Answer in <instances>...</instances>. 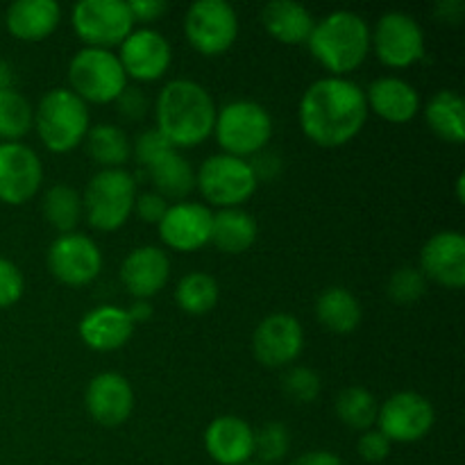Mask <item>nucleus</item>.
Returning <instances> with one entry per match:
<instances>
[{
    "instance_id": "c03bdc74",
    "label": "nucleus",
    "mask_w": 465,
    "mask_h": 465,
    "mask_svg": "<svg viewBox=\"0 0 465 465\" xmlns=\"http://www.w3.org/2000/svg\"><path fill=\"white\" fill-rule=\"evenodd\" d=\"M127 5L134 23H153L168 12L166 0H130Z\"/></svg>"
},
{
    "instance_id": "8fccbe9b",
    "label": "nucleus",
    "mask_w": 465,
    "mask_h": 465,
    "mask_svg": "<svg viewBox=\"0 0 465 465\" xmlns=\"http://www.w3.org/2000/svg\"><path fill=\"white\" fill-rule=\"evenodd\" d=\"M463 184H465V175H463V173H459V177H457V198H459V203H463V200H465Z\"/></svg>"
},
{
    "instance_id": "4468645a",
    "label": "nucleus",
    "mask_w": 465,
    "mask_h": 465,
    "mask_svg": "<svg viewBox=\"0 0 465 465\" xmlns=\"http://www.w3.org/2000/svg\"><path fill=\"white\" fill-rule=\"evenodd\" d=\"M44 182L41 159L21 141L0 143V203L23 204L39 191Z\"/></svg>"
},
{
    "instance_id": "4be33fe9",
    "label": "nucleus",
    "mask_w": 465,
    "mask_h": 465,
    "mask_svg": "<svg viewBox=\"0 0 465 465\" xmlns=\"http://www.w3.org/2000/svg\"><path fill=\"white\" fill-rule=\"evenodd\" d=\"M134 334V322L127 316V309L116 304H103L86 313L80 321V336L95 352L121 350Z\"/></svg>"
},
{
    "instance_id": "7c9ffc66",
    "label": "nucleus",
    "mask_w": 465,
    "mask_h": 465,
    "mask_svg": "<svg viewBox=\"0 0 465 465\" xmlns=\"http://www.w3.org/2000/svg\"><path fill=\"white\" fill-rule=\"evenodd\" d=\"M41 212L54 230L71 234L80 218L84 216V204H82V195L73 186L53 184L41 200Z\"/></svg>"
},
{
    "instance_id": "c9c22d12",
    "label": "nucleus",
    "mask_w": 465,
    "mask_h": 465,
    "mask_svg": "<svg viewBox=\"0 0 465 465\" xmlns=\"http://www.w3.org/2000/svg\"><path fill=\"white\" fill-rule=\"evenodd\" d=\"M321 377L307 366H291L282 375V391L295 404H312L321 393Z\"/></svg>"
},
{
    "instance_id": "1a4fd4ad",
    "label": "nucleus",
    "mask_w": 465,
    "mask_h": 465,
    "mask_svg": "<svg viewBox=\"0 0 465 465\" xmlns=\"http://www.w3.org/2000/svg\"><path fill=\"white\" fill-rule=\"evenodd\" d=\"M184 35L200 54H223L239 36L236 9L225 0H198L186 9Z\"/></svg>"
},
{
    "instance_id": "a211bd4d",
    "label": "nucleus",
    "mask_w": 465,
    "mask_h": 465,
    "mask_svg": "<svg viewBox=\"0 0 465 465\" xmlns=\"http://www.w3.org/2000/svg\"><path fill=\"white\" fill-rule=\"evenodd\" d=\"M420 272L425 280L448 289L465 284V236L457 230H443L430 236L420 250Z\"/></svg>"
},
{
    "instance_id": "5701e85b",
    "label": "nucleus",
    "mask_w": 465,
    "mask_h": 465,
    "mask_svg": "<svg viewBox=\"0 0 465 465\" xmlns=\"http://www.w3.org/2000/svg\"><path fill=\"white\" fill-rule=\"evenodd\" d=\"M368 112H375L389 123H407L420 112V95L411 82L386 75L372 82L366 91Z\"/></svg>"
},
{
    "instance_id": "f3484780",
    "label": "nucleus",
    "mask_w": 465,
    "mask_h": 465,
    "mask_svg": "<svg viewBox=\"0 0 465 465\" xmlns=\"http://www.w3.org/2000/svg\"><path fill=\"white\" fill-rule=\"evenodd\" d=\"M213 213L207 204L182 203L168 204L166 213L159 221V236L168 248L177 252H193L212 241Z\"/></svg>"
},
{
    "instance_id": "9b49d317",
    "label": "nucleus",
    "mask_w": 465,
    "mask_h": 465,
    "mask_svg": "<svg viewBox=\"0 0 465 465\" xmlns=\"http://www.w3.org/2000/svg\"><path fill=\"white\" fill-rule=\"evenodd\" d=\"M371 48L386 66L407 68L425 57V32L411 14L386 12L371 30Z\"/></svg>"
},
{
    "instance_id": "cd10ccee",
    "label": "nucleus",
    "mask_w": 465,
    "mask_h": 465,
    "mask_svg": "<svg viewBox=\"0 0 465 465\" xmlns=\"http://www.w3.org/2000/svg\"><path fill=\"white\" fill-rule=\"evenodd\" d=\"M363 316L361 302L345 286H330L316 300V318L325 330L334 334H350L359 327Z\"/></svg>"
},
{
    "instance_id": "f257e3e1",
    "label": "nucleus",
    "mask_w": 465,
    "mask_h": 465,
    "mask_svg": "<svg viewBox=\"0 0 465 465\" xmlns=\"http://www.w3.org/2000/svg\"><path fill=\"white\" fill-rule=\"evenodd\" d=\"M298 116L307 139L321 148H339L366 125V91L350 77H321L302 94Z\"/></svg>"
},
{
    "instance_id": "72a5a7b5",
    "label": "nucleus",
    "mask_w": 465,
    "mask_h": 465,
    "mask_svg": "<svg viewBox=\"0 0 465 465\" xmlns=\"http://www.w3.org/2000/svg\"><path fill=\"white\" fill-rule=\"evenodd\" d=\"M35 109L16 89L0 91V139L18 141L32 130Z\"/></svg>"
},
{
    "instance_id": "393cba45",
    "label": "nucleus",
    "mask_w": 465,
    "mask_h": 465,
    "mask_svg": "<svg viewBox=\"0 0 465 465\" xmlns=\"http://www.w3.org/2000/svg\"><path fill=\"white\" fill-rule=\"evenodd\" d=\"M262 23L272 39L286 45L307 44L316 25L312 12L295 0H271L263 5Z\"/></svg>"
},
{
    "instance_id": "6e6552de",
    "label": "nucleus",
    "mask_w": 465,
    "mask_h": 465,
    "mask_svg": "<svg viewBox=\"0 0 465 465\" xmlns=\"http://www.w3.org/2000/svg\"><path fill=\"white\" fill-rule=\"evenodd\" d=\"M257 184L248 159L225 153L207 157L195 173V186L204 200L223 209L241 207L257 191Z\"/></svg>"
},
{
    "instance_id": "de8ad7c7",
    "label": "nucleus",
    "mask_w": 465,
    "mask_h": 465,
    "mask_svg": "<svg viewBox=\"0 0 465 465\" xmlns=\"http://www.w3.org/2000/svg\"><path fill=\"white\" fill-rule=\"evenodd\" d=\"M127 316L132 318V322H148L150 318H153V304L148 302V300H134V302L130 304V309H127Z\"/></svg>"
},
{
    "instance_id": "c85d7f7f",
    "label": "nucleus",
    "mask_w": 465,
    "mask_h": 465,
    "mask_svg": "<svg viewBox=\"0 0 465 465\" xmlns=\"http://www.w3.org/2000/svg\"><path fill=\"white\" fill-rule=\"evenodd\" d=\"M425 121L436 136L448 143H463L465 139V103L457 91L443 89L425 104Z\"/></svg>"
},
{
    "instance_id": "b1692460",
    "label": "nucleus",
    "mask_w": 465,
    "mask_h": 465,
    "mask_svg": "<svg viewBox=\"0 0 465 465\" xmlns=\"http://www.w3.org/2000/svg\"><path fill=\"white\" fill-rule=\"evenodd\" d=\"M62 7L54 0H16L7 7V30L21 41H41L54 32Z\"/></svg>"
},
{
    "instance_id": "20e7f679",
    "label": "nucleus",
    "mask_w": 465,
    "mask_h": 465,
    "mask_svg": "<svg viewBox=\"0 0 465 465\" xmlns=\"http://www.w3.org/2000/svg\"><path fill=\"white\" fill-rule=\"evenodd\" d=\"M32 127L50 153H71L89 132V107L71 89L57 86L39 100Z\"/></svg>"
},
{
    "instance_id": "0eeeda50",
    "label": "nucleus",
    "mask_w": 465,
    "mask_h": 465,
    "mask_svg": "<svg viewBox=\"0 0 465 465\" xmlns=\"http://www.w3.org/2000/svg\"><path fill=\"white\" fill-rule=\"evenodd\" d=\"M71 91L84 103H114L127 86V75L116 53L107 48H82L68 64Z\"/></svg>"
},
{
    "instance_id": "2eb2a0df",
    "label": "nucleus",
    "mask_w": 465,
    "mask_h": 465,
    "mask_svg": "<svg viewBox=\"0 0 465 465\" xmlns=\"http://www.w3.org/2000/svg\"><path fill=\"white\" fill-rule=\"evenodd\" d=\"M302 325L291 313H271L257 325L252 336V352L268 368H286L302 354Z\"/></svg>"
},
{
    "instance_id": "37998d69",
    "label": "nucleus",
    "mask_w": 465,
    "mask_h": 465,
    "mask_svg": "<svg viewBox=\"0 0 465 465\" xmlns=\"http://www.w3.org/2000/svg\"><path fill=\"white\" fill-rule=\"evenodd\" d=\"M250 168H252L254 177H257V182L266 180H275L277 175H280L282 171V159L277 157L275 153H271V150L263 148L262 153L252 154V162H250Z\"/></svg>"
},
{
    "instance_id": "a19ab883",
    "label": "nucleus",
    "mask_w": 465,
    "mask_h": 465,
    "mask_svg": "<svg viewBox=\"0 0 465 465\" xmlns=\"http://www.w3.org/2000/svg\"><path fill=\"white\" fill-rule=\"evenodd\" d=\"M114 103H116L118 116L130 123L141 121L145 116V112H148V98H145L143 91L134 89V86H125L123 94Z\"/></svg>"
},
{
    "instance_id": "3c124183",
    "label": "nucleus",
    "mask_w": 465,
    "mask_h": 465,
    "mask_svg": "<svg viewBox=\"0 0 465 465\" xmlns=\"http://www.w3.org/2000/svg\"><path fill=\"white\" fill-rule=\"evenodd\" d=\"M245 465H263V463H252V461H250V463H245Z\"/></svg>"
},
{
    "instance_id": "7ed1b4c3",
    "label": "nucleus",
    "mask_w": 465,
    "mask_h": 465,
    "mask_svg": "<svg viewBox=\"0 0 465 465\" xmlns=\"http://www.w3.org/2000/svg\"><path fill=\"white\" fill-rule=\"evenodd\" d=\"M313 57L336 77L357 71L371 53V25L350 9H336L313 25L309 36Z\"/></svg>"
},
{
    "instance_id": "a878e982",
    "label": "nucleus",
    "mask_w": 465,
    "mask_h": 465,
    "mask_svg": "<svg viewBox=\"0 0 465 465\" xmlns=\"http://www.w3.org/2000/svg\"><path fill=\"white\" fill-rule=\"evenodd\" d=\"M154 193L163 200H186L195 189V171L180 150L171 148L145 166Z\"/></svg>"
},
{
    "instance_id": "dca6fc26",
    "label": "nucleus",
    "mask_w": 465,
    "mask_h": 465,
    "mask_svg": "<svg viewBox=\"0 0 465 465\" xmlns=\"http://www.w3.org/2000/svg\"><path fill=\"white\" fill-rule=\"evenodd\" d=\"M121 66L127 77L139 82H154L171 68L173 50L166 36L153 27H139L121 44Z\"/></svg>"
},
{
    "instance_id": "4c0bfd02",
    "label": "nucleus",
    "mask_w": 465,
    "mask_h": 465,
    "mask_svg": "<svg viewBox=\"0 0 465 465\" xmlns=\"http://www.w3.org/2000/svg\"><path fill=\"white\" fill-rule=\"evenodd\" d=\"M25 291V280L16 263L0 257V309H7L21 300Z\"/></svg>"
},
{
    "instance_id": "423d86ee",
    "label": "nucleus",
    "mask_w": 465,
    "mask_h": 465,
    "mask_svg": "<svg viewBox=\"0 0 465 465\" xmlns=\"http://www.w3.org/2000/svg\"><path fill=\"white\" fill-rule=\"evenodd\" d=\"M136 180L125 168H100L86 184L84 216L94 230L114 232L134 212Z\"/></svg>"
},
{
    "instance_id": "f704fd0d",
    "label": "nucleus",
    "mask_w": 465,
    "mask_h": 465,
    "mask_svg": "<svg viewBox=\"0 0 465 465\" xmlns=\"http://www.w3.org/2000/svg\"><path fill=\"white\" fill-rule=\"evenodd\" d=\"M291 436L282 422H266L259 431H254V457L257 463L271 465L282 461L289 454Z\"/></svg>"
},
{
    "instance_id": "c756f323",
    "label": "nucleus",
    "mask_w": 465,
    "mask_h": 465,
    "mask_svg": "<svg viewBox=\"0 0 465 465\" xmlns=\"http://www.w3.org/2000/svg\"><path fill=\"white\" fill-rule=\"evenodd\" d=\"M84 145L89 157L103 168H123V163L130 162L132 157L130 139L114 123H100V125L89 127Z\"/></svg>"
},
{
    "instance_id": "2f4dec72",
    "label": "nucleus",
    "mask_w": 465,
    "mask_h": 465,
    "mask_svg": "<svg viewBox=\"0 0 465 465\" xmlns=\"http://www.w3.org/2000/svg\"><path fill=\"white\" fill-rule=\"evenodd\" d=\"M334 409L339 420L357 431L372 430V425L377 422V413H380L375 395L363 386H348L341 391Z\"/></svg>"
},
{
    "instance_id": "9d476101",
    "label": "nucleus",
    "mask_w": 465,
    "mask_h": 465,
    "mask_svg": "<svg viewBox=\"0 0 465 465\" xmlns=\"http://www.w3.org/2000/svg\"><path fill=\"white\" fill-rule=\"evenodd\" d=\"M73 30L89 48L121 45L134 30L130 5L123 0H82L73 7Z\"/></svg>"
},
{
    "instance_id": "09e8293b",
    "label": "nucleus",
    "mask_w": 465,
    "mask_h": 465,
    "mask_svg": "<svg viewBox=\"0 0 465 465\" xmlns=\"http://www.w3.org/2000/svg\"><path fill=\"white\" fill-rule=\"evenodd\" d=\"M14 82H16V75H14V66L5 59H0V91L14 89Z\"/></svg>"
},
{
    "instance_id": "412c9836",
    "label": "nucleus",
    "mask_w": 465,
    "mask_h": 465,
    "mask_svg": "<svg viewBox=\"0 0 465 465\" xmlns=\"http://www.w3.org/2000/svg\"><path fill=\"white\" fill-rule=\"evenodd\" d=\"M171 277V259L157 245H141L125 257L121 280L134 300H150L166 286Z\"/></svg>"
},
{
    "instance_id": "473e14b6",
    "label": "nucleus",
    "mask_w": 465,
    "mask_h": 465,
    "mask_svg": "<svg viewBox=\"0 0 465 465\" xmlns=\"http://www.w3.org/2000/svg\"><path fill=\"white\" fill-rule=\"evenodd\" d=\"M218 282L212 275L203 271L186 272L175 289V300L180 304L182 312L191 313V316H203L209 313L218 302Z\"/></svg>"
},
{
    "instance_id": "e433bc0d",
    "label": "nucleus",
    "mask_w": 465,
    "mask_h": 465,
    "mask_svg": "<svg viewBox=\"0 0 465 465\" xmlns=\"http://www.w3.org/2000/svg\"><path fill=\"white\" fill-rule=\"evenodd\" d=\"M427 291V280L420 272V268L413 266H402L389 277V284H386V293L393 302L398 304H413L425 295Z\"/></svg>"
},
{
    "instance_id": "f8f14e48",
    "label": "nucleus",
    "mask_w": 465,
    "mask_h": 465,
    "mask_svg": "<svg viewBox=\"0 0 465 465\" xmlns=\"http://www.w3.org/2000/svg\"><path fill=\"white\" fill-rule=\"evenodd\" d=\"M434 422V407L416 391H400L391 395L377 413L380 431L391 443H416L430 434Z\"/></svg>"
},
{
    "instance_id": "39448f33",
    "label": "nucleus",
    "mask_w": 465,
    "mask_h": 465,
    "mask_svg": "<svg viewBox=\"0 0 465 465\" xmlns=\"http://www.w3.org/2000/svg\"><path fill=\"white\" fill-rule=\"evenodd\" d=\"M213 134L225 154L252 157L271 141L272 118L266 107L254 100H232L216 112Z\"/></svg>"
},
{
    "instance_id": "bb28decb",
    "label": "nucleus",
    "mask_w": 465,
    "mask_h": 465,
    "mask_svg": "<svg viewBox=\"0 0 465 465\" xmlns=\"http://www.w3.org/2000/svg\"><path fill=\"white\" fill-rule=\"evenodd\" d=\"M259 227L252 213L243 212L241 207L221 209L213 213L212 223V241L221 252L225 254H241L250 250L257 241Z\"/></svg>"
},
{
    "instance_id": "ddd939ff",
    "label": "nucleus",
    "mask_w": 465,
    "mask_h": 465,
    "mask_svg": "<svg viewBox=\"0 0 465 465\" xmlns=\"http://www.w3.org/2000/svg\"><path fill=\"white\" fill-rule=\"evenodd\" d=\"M48 268L66 286H86L103 271V252L98 243L80 232L62 234L48 250Z\"/></svg>"
},
{
    "instance_id": "aec40b11",
    "label": "nucleus",
    "mask_w": 465,
    "mask_h": 465,
    "mask_svg": "<svg viewBox=\"0 0 465 465\" xmlns=\"http://www.w3.org/2000/svg\"><path fill=\"white\" fill-rule=\"evenodd\" d=\"M204 450L218 465H245L254 457V430L239 416H218L204 430Z\"/></svg>"
},
{
    "instance_id": "ea45409f",
    "label": "nucleus",
    "mask_w": 465,
    "mask_h": 465,
    "mask_svg": "<svg viewBox=\"0 0 465 465\" xmlns=\"http://www.w3.org/2000/svg\"><path fill=\"white\" fill-rule=\"evenodd\" d=\"M391 440L381 434L380 430H368L359 436L357 440V452L363 461L368 463H381L389 459L391 454Z\"/></svg>"
},
{
    "instance_id": "6ab92c4d",
    "label": "nucleus",
    "mask_w": 465,
    "mask_h": 465,
    "mask_svg": "<svg viewBox=\"0 0 465 465\" xmlns=\"http://www.w3.org/2000/svg\"><path fill=\"white\" fill-rule=\"evenodd\" d=\"M84 404L98 425L118 427L132 416L134 391L121 372H100L86 386Z\"/></svg>"
},
{
    "instance_id": "49530a36",
    "label": "nucleus",
    "mask_w": 465,
    "mask_h": 465,
    "mask_svg": "<svg viewBox=\"0 0 465 465\" xmlns=\"http://www.w3.org/2000/svg\"><path fill=\"white\" fill-rule=\"evenodd\" d=\"M465 12V5L461 0H440L436 14H439L440 21L445 23H461Z\"/></svg>"
},
{
    "instance_id": "f03ea898",
    "label": "nucleus",
    "mask_w": 465,
    "mask_h": 465,
    "mask_svg": "<svg viewBox=\"0 0 465 465\" xmlns=\"http://www.w3.org/2000/svg\"><path fill=\"white\" fill-rule=\"evenodd\" d=\"M157 130L173 148H193L213 134L216 103L200 82L177 77L157 95Z\"/></svg>"
},
{
    "instance_id": "a18cd8bd",
    "label": "nucleus",
    "mask_w": 465,
    "mask_h": 465,
    "mask_svg": "<svg viewBox=\"0 0 465 465\" xmlns=\"http://www.w3.org/2000/svg\"><path fill=\"white\" fill-rule=\"evenodd\" d=\"M291 465H343V461L334 452H330V450H313V452H307L295 459Z\"/></svg>"
},
{
    "instance_id": "79ce46f5",
    "label": "nucleus",
    "mask_w": 465,
    "mask_h": 465,
    "mask_svg": "<svg viewBox=\"0 0 465 465\" xmlns=\"http://www.w3.org/2000/svg\"><path fill=\"white\" fill-rule=\"evenodd\" d=\"M166 209H168L166 200H163L159 193H154V191H150V193L136 195L134 212H132V213H136V216H139L143 223H150V225H159V221L163 218Z\"/></svg>"
},
{
    "instance_id": "58836bf2",
    "label": "nucleus",
    "mask_w": 465,
    "mask_h": 465,
    "mask_svg": "<svg viewBox=\"0 0 465 465\" xmlns=\"http://www.w3.org/2000/svg\"><path fill=\"white\" fill-rule=\"evenodd\" d=\"M171 148L173 145L168 143L166 136H163L157 127H153V130H145L136 136V141L132 143V154L136 157V162L143 163V166H148L150 162H154L157 157H162V154Z\"/></svg>"
}]
</instances>
